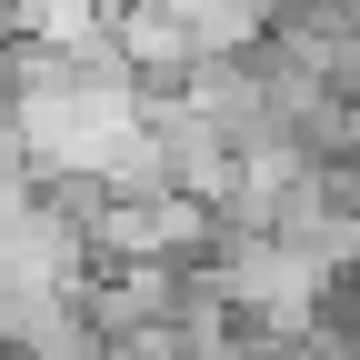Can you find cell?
Returning a JSON list of instances; mask_svg holds the SVG:
<instances>
[{"mask_svg":"<svg viewBox=\"0 0 360 360\" xmlns=\"http://www.w3.org/2000/svg\"><path fill=\"white\" fill-rule=\"evenodd\" d=\"M170 11H180V30H191L200 60H220V51H260V40H270V11H260V0H170Z\"/></svg>","mask_w":360,"mask_h":360,"instance_id":"6da1fadb","label":"cell"}]
</instances>
